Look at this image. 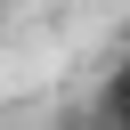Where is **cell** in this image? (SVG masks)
Returning a JSON list of instances; mask_svg holds the SVG:
<instances>
[{"mask_svg": "<svg viewBox=\"0 0 130 130\" xmlns=\"http://www.w3.org/2000/svg\"><path fill=\"white\" fill-rule=\"evenodd\" d=\"M98 122H106V130H130V57L106 73V89H98Z\"/></svg>", "mask_w": 130, "mask_h": 130, "instance_id": "obj_1", "label": "cell"}, {"mask_svg": "<svg viewBox=\"0 0 130 130\" xmlns=\"http://www.w3.org/2000/svg\"><path fill=\"white\" fill-rule=\"evenodd\" d=\"M81 130H106V122H81Z\"/></svg>", "mask_w": 130, "mask_h": 130, "instance_id": "obj_2", "label": "cell"}]
</instances>
